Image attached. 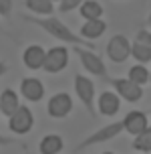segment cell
I'll use <instances>...</instances> for the list:
<instances>
[{
    "label": "cell",
    "mask_w": 151,
    "mask_h": 154,
    "mask_svg": "<svg viewBox=\"0 0 151 154\" xmlns=\"http://www.w3.org/2000/svg\"><path fill=\"white\" fill-rule=\"evenodd\" d=\"M20 16H22V20H26V23H30V24H36L38 29H42V31L48 32L53 38H57V41H60V43H65V45L95 49L93 43L85 41L79 32H73L67 24L60 20V18H57V16H53V14H51V16H28V14H20Z\"/></svg>",
    "instance_id": "obj_1"
},
{
    "label": "cell",
    "mask_w": 151,
    "mask_h": 154,
    "mask_svg": "<svg viewBox=\"0 0 151 154\" xmlns=\"http://www.w3.org/2000/svg\"><path fill=\"white\" fill-rule=\"evenodd\" d=\"M121 132H123V122H121V120L107 124V126H103V128L95 130L93 134H89L85 140H81L75 152H81V150H85V148H91V146H97V144H103V142H109V140L117 138Z\"/></svg>",
    "instance_id": "obj_2"
},
{
    "label": "cell",
    "mask_w": 151,
    "mask_h": 154,
    "mask_svg": "<svg viewBox=\"0 0 151 154\" xmlns=\"http://www.w3.org/2000/svg\"><path fill=\"white\" fill-rule=\"evenodd\" d=\"M75 93H77V97H79V101L85 106V109L89 112L91 118H97V108H95V101H97V97H95V83L91 81L89 77L77 73L75 75Z\"/></svg>",
    "instance_id": "obj_3"
},
{
    "label": "cell",
    "mask_w": 151,
    "mask_h": 154,
    "mask_svg": "<svg viewBox=\"0 0 151 154\" xmlns=\"http://www.w3.org/2000/svg\"><path fill=\"white\" fill-rule=\"evenodd\" d=\"M73 51L77 53V57H79L81 65L85 67V71H89L91 75H95V77H101V79L107 77V65L103 63V59L95 51H91L87 47H73Z\"/></svg>",
    "instance_id": "obj_4"
},
{
    "label": "cell",
    "mask_w": 151,
    "mask_h": 154,
    "mask_svg": "<svg viewBox=\"0 0 151 154\" xmlns=\"http://www.w3.org/2000/svg\"><path fill=\"white\" fill-rule=\"evenodd\" d=\"M109 83L113 85L115 93L121 100L129 101V103H137L143 97V85H137L129 77H115V79H109Z\"/></svg>",
    "instance_id": "obj_5"
},
{
    "label": "cell",
    "mask_w": 151,
    "mask_h": 154,
    "mask_svg": "<svg viewBox=\"0 0 151 154\" xmlns=\"http://www.w3.org/2000/svg\"><path fill=\"white\" fill-rule=\"evenodd\" d=\"M68 65V49L67 45H57L53 49H48L45 55V63H42V69L46 73H60L62 69H67Z\"/></svg>",
    "instance_id": "obj_6"
},
{
    "label": "cell",
    "mask_w": 151,
    "mask_h": 154,
    "mask_svg": "<svg viewBox=\"0 0 151 154\" xmlns=\"http://www.w3.org/2000/svg\"><path fill=\"white\" fill-rule=\"evenodd\" d=\"M32 126H34V114L30 112L28 106H20L14 114L8 118V128H10V132L16 134V136L28 134V132L32 130Z\"/></svg>",
    "instance_id": "obj_7"
},
{
    "label": "cell",
    "mask_w": 151,
    "mask_h": 154,
    "mask_svg": "<svg viewBox=\"0 0 151 154\" xmlns=\"http://www.w3.org/2000/svg\"><path fill=\"white\" fill-rule=\"evenodd\" d=\"M107 59L113 63H125L131 55V43L125 35H113L107 43Z\"/></svg>",
    "instance_id": "obj_8"
},
{
    "label": "cell",
    "mask_w": 151,
    "mask_h": 154,
    "mask_svg": "<svg viewBox=\"0 0 151 154\" xmlns=\"http://www.w3.org/2000/svg\"><path fill=\"white\" fill-rule=\"evenodd\" d=\"M71 112H73V97L67 91L54 93L46 103V114L54 120H65Z\"/></svg>",
    "instance_id": "obj_9"
},
{
    "label": "cell",
    "mask_w": 151,
    "mask_h": 154,
    "mask_svg": "<svg viewBox=\"0 0 151 154\" xmlns=\"http://www.w3.org/2000/svg\"><path fill=\"white\" fill-rule=\"evenodd\" d=\"M97 109L101 116L113 118L121 109V97L115 91H101V95L97 97Z\"/></svg>",
    "instance_id": "obj_10"
},
{
    "label": "cell",
    "mask_w": 151,
    "mask_h": 154,
    "mask_svg": "<svg viewBox=\"0 0 151 154\" xmlns=\"http://www.w3.org/2000/svg\"><path fill=\"white\" fill-rule=\"evenodd\" d=\"M20 93H22L24 100L32 101V103H38L45 97V85L36 77H24L20 81Z\"/></svg>",
    "instance_id": "obj_11"
},
{
    "label": "cell",
    "mask_w": 151,
    "mask_h": 154,
    "mask_svg": "<svg viewBox=\"0 0 151 154\" xmlns=\"http://www.w3.org/2000/svg\"><path fill=\"white\" fill-rule=\"evenodd\" d=\"M123 132H127V134H131V136H137L139 132H143L149 124H147V116H145V112H141V109H133V112H129L123 120Z\"/></svg>",
    "instance_id": "obj_12"
},
{
    "label": "cell",
    "mask_w": 151,
    "mask_h": 154,
    "mask_svg": "<svg viewBox=\"0 0 151 154\" xmlns=\"http://www.w3.org/2000/svg\"><path fill=\"white\" fill-rule=\"evenodd\" d=\"M45 47L40 45H28L26 49H24L22 53V63L24 67L30 71H36V69H42V63H45Z\"/></svg>",
    "instance_id": "obj_13"
},
{
    "label": "cell",
    "mask_w": 151,
    "mask_h": 154,
    "mask_svg": "<svg viewBox=\"0 0 151 154\" xmlns=\"http://www.w3.org/2000/svg\"><path fill=\"white\" fill-rule=\"evenodd\" d=\"M105 31H107V23L103 20V18H97V20H85L79 35H81L85 41L93 43V41H97L99 37H103Z\"/></svg>",
    "instance_id": "obj_14"
},
{
    "label": "cell",
    "mask_w": 151,
    "mask_h": 154,
    "mask_svg": "<svg viewBox=\"0 0 151 154\" xmlns=\"http://www.w3.org/2000/svg\"><path fill=\"white\" fill-rule=\"evenodd\" d=\"M20 108V101H18V93L14 89H10L6 87L4 91L0 93V114L10 118V116L14 114L16 109Z\"/></svg>",
    "instance_id": "obj_15"
},
{
    "label": "cell",
    "mask_w": 151,
    "mask_h": 154,
    "mask_svg": "<svg viewBox=\"0 0 151 154\" xmlns=\"http://www.w3.org/2000/svg\"><path fill=\"white\" fill-rule=\"evenodd\" d=\"M62 148H65V140L59 134H46L38 144L40 154H59Z\"/></svg>",
    "instance_id": "obj_16"
},
{
    "label": "cell",
    "mask_w": 151,
    "mask_h": 154,
    "mask_svg": "<svg viewBox=\"0 0 151 154\" xmlns=\"http://www.w3.org/2000/svg\"><path fill=\"white\" fill-rule=\"evenodd\" d=\"M24 6L32 14H40V16H51L54 12L53 0H24Z\"/></svg>",
    "instance_id": "obj_17"
},
{
    "label": "cell",
    "mask_w": 151,
    "mask_h": 154,
    "mask_svg": "<svg viewBox=\"0 0 151 154\" xmlns=\"http://www.w3.org/2000/svg\"><path fill=\"white\" fill-rule=\"evenodd\" d=\"M81 16L85 20H97V18L103 16V6L97 0H85L81 4Z\"/></svg>",
    "instance_id": "obj_18"
},
{
    "label": "cell",
    "mask_w": 151,
    "mask_h": 154,
    "mask_svg": "<svg viewBox=\"0 0 151 154\" xmlns=\"http://www.w3.org/2000/svg\"><path fill=\"white\" fill-rule=\"evenodd\" d=\"M131 146L139 150L143 154H149L151 152V126H147L143 132H139L137 136H133V144Z\"/></svg>",
    "instance_id": "obj_19"
},
{
    "label": "cell",
    "mask_w": 151,
    "mask_h": 154,
    "mask_svg": "<svg viewBox=\"0 0 151 154\" xmlns=\"http://www.w3.org/2000/svg\"><path fill=\"white\" fill-rule=\"evenodd\" d=\"M131 57L135 59L137 63H141V65H147L151 61V47L143 45V43H137L133 41L131 43Z\"/></svg>",
    "instance_id": "obj_20"
},
{
    "label": "cell",
    "mask_w": 151,
    "mask_h": 154,
    "mask_svg": "<svg viewBox=\"0 0 151 154\" xmlns=\"http://www.w3.org/2000/svg\"><path fill=\"white\" fill-rule=\"evenodd\" d=\"M129 79L131 81H135L137 85H145L149 83V69L145 67V65H133L131 69H129Z\"/></svg>",
    "instance_id": "obj_21"
},
{
    "label": "cell",
    "mask_w": 151,
    "mask_h": 154,
    "mask_svg": "<svg viewBox=\"0 0 151 154\" xmlns=\"http://www.w3.org/2000/svg\"><path fill=\"white\" fill-rule=\"evenodd\" d=\"M83 2H85V0H60V2H59V12H62V14L73 12L75 8H81Z\"/></svg>",
    "instance_id": "obj_22"
},
{
    "label": "cell",
    "mask_w": 151,
    "mask_h": 154,
    "mask_svg": "<svg viewBox=\"0 0 151 154\" xmlns=\"http://www.w3.org/2000/svg\"><path fill=\"white\" fill-rule=\"evenodd\" d=\"M135 41L151 47V31H147V29H139V31L135 32Z\"/></svg>",
    "instance_id": "obj_23"
},
{
    "label": "cell",
    "mask_w": 151,
    "mask_h": 154,
    "mask_svg": "<svg viewBox=\"0 0 151 154\" xmlns=\"http://www.w3.org/2000/svg\"><path fill=\"white\" fill-rule=\"evenodd\" d=\"M12 6H14L12 0H0V16L10 18V14H12Z\"/></svg>",
    "instance_id": "obj_24"
},
{
    "label": "cell",
    "mask_w": 151,
    "mask_h": 154,
    "mask_svg": "<svg viewBox=\"0 0 151 154\" xmlns=\"http://www.w3.org/2000/svg\"><path fill=\"white\" fill-rule=\"evenodd\" d=\"M12 142H14L12 138H8V136H2V134H0V146H10Z\"/></svg>",
    "instance_id": "obj_25"
},
{
    "label": "cell",
    "mask_w": 151,
    "mask_h": 154,
    "mask_svg": "<svg viewBox=\"0 0 151 154\" xmlns=\"http://www.w3.org/2000/svg\"><path fill=\"white\" fill-rule=\"evenodd\" d=\"M6 71H8V65H6V63H4V61H0V77L4 75Z\"/></svg>",
    "instance_id": "obj_26"
},
{
    "label": "cell",
    "mask_w": 151,
    "mask_h": 154,
    "mask_svg": "<svg viewBox=\"0 0 151 154\" xmlns=\"http://www.w3.org/2000/svg\"><path fill=\"white\" fill-rule=\"evenodd\" d=\"M147 24L151 26V12H149V16H147Z\"/></svg>",
    "instance_id": "obj_27"
},
{
    "label": "cell",
    "mask_w": 151,
    "mask_h": 154,
    "mask_svg": "<svg viewBox=\"0 0 151 154\" xmlns=\"http://www.w3.org/2000/svg\"><path fill=\"white\" fill-rule=\"evenodd\" d=\"M103 154H115V152H111V150H107V152H103Z\"/></svg>",
    "instance_id": "obj_28"
},
{
    "label": "cell",
    "mask_w": 151,
    "mask_h": 154,
    "mask_svg": "<svg viewBox=\"0 0 151 154\" xmlns=\"http://www.w3.org/2000/svg\"><path fill=\"white\" fill-rule=\"evenodd\" d=\"M149 83H151V71H149Z\"/></svg>",
    "instance_id": "obj_29"
},
{
    "label": "cell",
    "mask_w": 151,
    "mask_h": 154,
    "mask_svg": "<svg viewBox=\"0 0 151 154\" xmlns=\"http://www.w3.org/2000/svg\"><path fill=\"white\" fill-rule=\"evenodd\" d=\"M24 154H32V152H28V150H26V152H24Z\"/></svg>",
    "instance_id": "obj_30"
},
{
    "label": "cell",
    "mask_w": 151,
    "mask_h": 154,
    "mask_svg": "<svg viewBox=\"0 0 151 154\" xmlns=\"http://www.w3.org/2000/svg\"><path fill=\"white\" fill-rule=\"evenodd\" d=\"M53 2H60V0H53Z\"/></svg>",
    "instance_id": "obj_31"
},
{
    "label": "cell",
    "mask_w": 151,
    "mask_h": 154,
    "mask_svg": "<svg viewBox=\"0 0 151 154\" xmlns=\"http://www.w3.org/2000/svg\"><path fill=\"white\" fill-rule=\"evenodd\" d=\"M0 32H2V26H0Z\"/></svg>",
    "instance_id": "obj_32"
}]
</instances>
